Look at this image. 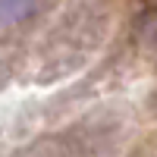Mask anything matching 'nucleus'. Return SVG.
Listing matches in <instances>:
<instances>
[]
</instances>
